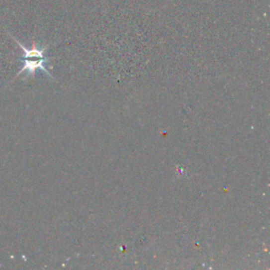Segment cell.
I'll list each match as a JSON object with an SVG mask.
<instances>
[{
    "instance_id": "6da1fadb",
    "label": "cell",
    "mask_w": 270,
    "mask_h": 270,
    "mask_svg": "<svg viewBox=\"0 0 270 270\" xmlns=\"http://www.w3.org/2000/svg\"><path fill=\"white\" fill-rule=\"evenodd\" d=\"M49 58L48 57H43V58H24L23 59V67L20 69V71L17 73L16 77L19 76L22 72L27 71L28 72V77L34 76L35 73H36L37 70H41L45 73L48 74L49 77H53L52 74L48 71L47 69V64L49 63Z\"/></svg>"
},
{
    "instance_id": "7a4b0ae2",
    "label": "cell",
    "mask_w": 270,
    "mask_h": 270,
    "mask_svg": "<svg viewBox=\"0 0 270 270\" xmlns=\"http://www.w3.org/2000/svg\"><path fill=\"white\" fill-rule=\"evenodd\" d=\"M15 40L17 42V45H18L20 47V49L23 52V55H22L23 59L24 58H43V57H46L45 56V52L47 50V47L37 48L36 43L33 42L32 48L31 49H27L23 45H21V42H19L17 39H15Z\"/></svg>"
}]
</instances>
